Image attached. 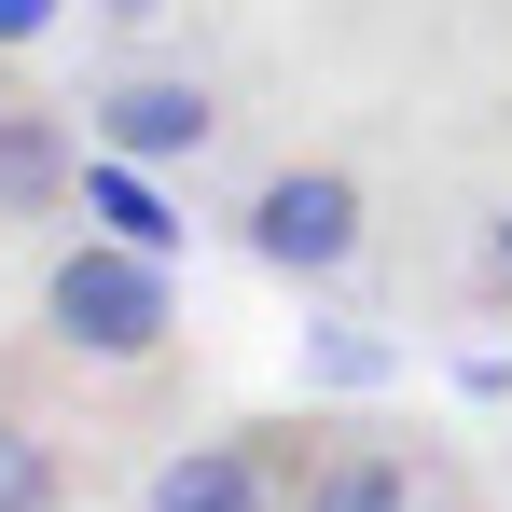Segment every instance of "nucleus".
I'll return each instance as SVG.
<instances>
[{"label":"nucleus","mask_w":512,"mask_h":512,"mask_svg":"<svg viewBox=\"0 0 512 512\" xmlns=\"http://www.w3.org/2000/svg\"><path fill=\"white\" fill-rule=\"evenodd\" d=\"M97 139L139 153V167H153V153H208V139H222V97L194 84V70H139V84L97 97Z\"/></svg>","instance_id":"nucleus-4"},{"label":"nucleus","mask_w":512,"mask_h":512,"mask_svg":"<svg viewBox=\"0 0 512 512\" xmlns=\"http://www.w3.org/2000/svg\"><path fill=\"white\" fill-rule=\"evenodd\" d=\"M84 194V153H70V125L42 111V97H0V222H56Z\"/></svg>","instance_id":"nucleus-5"},{"label":"nucleus","mask_w":512,"mask_h":512,"mask_svg":"<svg viewBox=\"0 0 512 512\" xmlns=\"http://www.w3.org/2000/svg\"><path fill=\"white\" fill-rule=\"evenodd\" d=\"M70 499H84L70 443H56L42 416H14V402H0V512H70Z\"/></svg>","instance_id":"nucleus-7"},{"label":"nucleus","mask_w":512,"mask_h":512,"mask_svg":"<svg viewBox=\"0 0 512 512\" xmlns=\"http://www.w3.org/2000/svg\"><path fill=\"white\" fill-rule=\"evenodd\" d=\"M305 485V443H277V429H222V443H194L153 471V512H291Z\"/></svg>","instance_id":"nucleus-3"},{"label":"nucleus","mask_w":512,"mask_h":512,"mask_svg":"<svg viewBox=\"0 0 512 512\" xmlns=\"http://www.w3.org/2000/svg\"><path fill=\"white\" fill-rule=\"evenodd\" d=\"M485 277H499V291H512V208H499V222H485Z\"/></svg>","instance_id":"nucleus-9"},{"label":"nucleus","mask_w":512,"mask_h":512,"mask_svg":"<svg viewBox=\"0 0 512 512\" xmlns=\"http://www.w3.org/2000/svg\"><path fill=\"white\" fill-rule=\"evenodd\" d=\"M42 14H56V0H0V42H28V28H42Z\"/></svg>","instance_id":"nucleus-10"},{"label":"nucleus","mask_w":512,"mask_h":512,"mask_svg":"<svg viewBox=\"0 0 512 512\" xmlns=\"http://www.w3.org/2000/svg\"><path fill=\"white\" fill-rule=\"evenodd\" d=\"M111 14H125V28H139V14H167V0H111Z\"/></svg>","instance_id":"nucleus-11"},{"label":"nucleus","mask_w":512,"mask_h":512,"mask_svg":"<svg viewBox=\"0 0 512 512\" xmlns=\"http://www.w3.org/2000/svg\"><path fill=\"white\" fill-rule=\"evenodd\" d=\"M167 319H180L167 250H139V236H84V250L42 263V333L70 346V360H153Z\"/></svg>","instance_id":"nucleus-1"},{"label":"nucleus","mask_w":512,"mask_h":512,"mask_svg":"<svg viewBox=\"0 0 512 512\" xmlns=\"http://www.w3.org/2000/svg\"><path fill=\"white\" fill-rule=\"evenodd\" d=\"M360 180L346 167H263L250 208H236V236H250V263H277V277H346L360 263Z\"/></svg>","instance_id":"nucleus-2"},{"label":"nucleus","mask_w":512,"mask_h":512,"mask_svg":"<svg viewBox=\"0 0 512 512\" xmlns=\"http://www.w3.org/2000/svg\"><path fill=\"white\" fill-rule=\"evenodd\" d=\"M84 208H97V236H139V250H180V208H153V180L125 167H84Z\"/></svg>","instance_id":"nucleus-8"},{"label":"nucleus","mask_w":512,"mask_h":512,"mask_svg":"<svg viewBox=\"0 0 512 512\" xmlns=\"http://www.w3.org/2000/svg\"><path fill=\"white\" fill-rule=\"evenodd\" d=\"M291 512H416V457L402 443H305V485H291Z\"/></svg>","instance_id":"nucleus-6"}]
</instances>
